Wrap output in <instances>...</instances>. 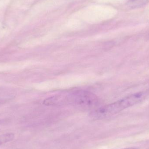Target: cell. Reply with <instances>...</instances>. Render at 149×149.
<instances>
[{"instance_id":"6da1fadb","label":"cell","mask_w":149,"mask_h":149,"mask_svg":"<svg viewBox=\"0 0 149 149\" xmlns=\"http://www.w3.org/2000/svg\"><path fill=\"white\" fill-rule=\"evenodd\" d=\"M147 94L140 92L133 94L113 103L100 108L91 112V117L102 119L116 114L123 110L132 107L145 100Z\"/></svg>"},{"instance_id":"7a4b0ae2","label":"cell","mask_w":149,"mask_h":149,"mask_svg":"<svg viewBox=\"0 0 149 149\" xmlns=\"http://www.w3.org/2000/svg\"><path fill=\"white\" fill-rule=\"evenodd\" d=\"M51 106L71 104L82 107H91L98 103V99L93 94L78 90L67 94L55 95L49 98Z\"/></svg>"},{"instance_id":"3957f363","label":"cell","mask_w":149,"mask_h":149,"mask_svg":"<svg viewBox=\"0 0 149 149\" xmlns=\"http://www.w3.org/2000/svg\"><path fill=\"white\" fill-rule=\"evenodd\" d=\"M15 138V135L13 133H7L0 135V145L11 141Z\"/></svg>"},{"instance_id":"277c9868","label":"cell","mask_w":149,"mask_h":149,"mask_svg":"<svg viewBox=\"0 0 149 149\" xmlns=\"http://www.w3.org/2000/svg\"><path fill=\"white\" fill-rule=\"evenodd\" d=\"M122 149H139L138 148H135V147H133V148H126Z\"/></svg>"},{"instance_id":"5b68a950","label":"cell","mask_w":149,"mask_h":149,"mask_svg":"<svg viewBox=\"0 0 149 149\" xmlns=\"http://www.w3.org/2000/svg\"><path fill=\"white\" fill-rule=\"evenodd\" d=\"M0 123H1V120H0Z\"/></svg>"}]
</instances>
